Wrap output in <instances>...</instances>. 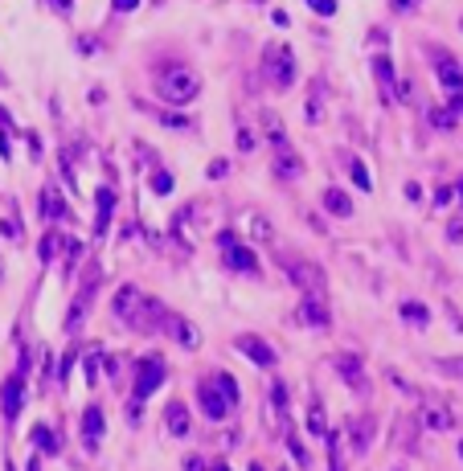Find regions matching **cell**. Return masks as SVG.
<instances>
[{
	"instance_id": "cell-1",
	"label": "cell",
	"mask_w": 463,
	"mask_h": 471,
	"mask_svg": "<svg viewBox=\"0 0 463 471\" xmlns=\"http://www.w3.org/2000/svg\"><path fill=\"white\" fill-rule=\"evenodd\" d=\"M263 78L271 82V90H291L296 86V53L283 46V41H271L263 49Z\"/></svg>"
},
{
	"instance_id": "cell-2",
	"label": "cell",
	"mask_w": 463,
	"mask_h": 471,
	"mask_svg": "<svg viewBox=\"0 0 463 471\" xmlns=\"http://www.w3.org/2000/svg\"><path fill=\"white\" fill-rule=\"evenodd\" d=\"M156 95L165 98V103H172V107H189V103H193V98L201 95V78L193 74V70L177 66V70H168L165 78H160Z\"/></svg>"
},
{
	"instance_id": "cell-3",
	"label": "cell",
	"mask_w": 463,
	"mask_h": 471,
	"mask_svg": "<svg viewBox=\"0 0 463 471\" xmlns=\"http://www.w3.org/2000/svg\"><path fill=\"white\" fill-rule=\"evenodd\" d=\"M435 74H439V82H443L447 95L463 98V66L447 53V49H435Z\"/></svg>"
},
{
	"instance_id": "cell-4",
	"label": "cell",
	"mask_w": 463,
	"mask_h": 471,
	"mask_svg": "<svg viewBox=\"0 0 463 471\" xmlns=\"http://www.w3.org/2000/svg\"><path fill=\"white\" fill-rule=\"evenodd\" d=\"M217 246H222V259H226V266H230V271H254V266H259L254 250H250V246H242L234 234H222V238H217Z\"/></svg>"
},
{
	"instance_id": "cell-5",
	"label": "cell",
	"mask_w": 463,
	"mask_h": 471,
	"mask_svg": "<svg viewBox=\"0 0 463 471\" xmlns=\"http://www.w3.org/2000/svg\"><path fill=\"white\" fill-rule=\"evenodd\" d=\"M271 172L279 180H296L303 177V156H299L291 144H283V147H271Z\"/></svg>"
},
{
	"instance_id": "cell-6",
	"label": "cell",
	"mask_w": 463,
	"mask_h": 471,
	"mask_svg": "<svg viewBox=\"0 0 463 471\" xmlns=\"http://www.w3.org/2000/svg\"><path fill=\"white\" fill-rule=\"evenodd\" d=\"M160 381H165V361H160V357H144L140 365H135V402H140V398H148Z\"/></svg>"
},
{
	"instance_id": "cell-7",
	"label": "cell",
	"mask_w": 463,
	"mask_h": 471,
	"mask_svg": "<svg viewBox=\"0 0 463 471\" xmlns=\"http://www.w3.org/2000/svg\"><path fill=\"white\" fill-rule=\"evenodd\" d=\"M283 266H287V275L296 279L299 287H303V291L308 295H320V287H324V271H320V266H312V262H291V259H283Z\"/></svg>"
},
{
	"instance_id": "cell-8",
	"label": "cell",
	"mask_w": 463,
	"mask_h": 471,
	"mask_svg": "<svg viewBox=\"0 0 463 471\" xmlns=\"http://www.w3.org/2000/svg\"><path fill=\"white\" fill-rule=\"evenodd\" d=\"M328 304L320 299V295H303V304L296 308V324L303 328H328Z\"/></svg>"
},
{
	"instance_id": "cell-9",
	"label": "cell",
	"mask_w": 463,
	"mask_h": 471,
	"mask_svg": "<svg viewBox=\"0 0 463 471\" xmlns=\"http://www.w3.org/2000/svg\"><path fill=\"white\" fill-rule=\"evenodd\" d=\"M197 402H201V410H205V418H226L230 414V402H226V393L217 390L214 381H201L197 385Z\"/></svg>"
},
{
	"instance_id": "cell-10",
	"label": "cell",
	"mask_w": 463,
	"mask_h": 471,
	"mask_svg": "<svg viewBox=\"0 0 463 471\" xmlns=\"http://www.w3.org/2000/svg\"><path fill=\"white\" fill-rule=\"evenodd\" d=\"M21 402H25V377L13 373L4 381V390H0V406H4V418H9V423L21 414Z\"/></svg>"
},
{
	"instance_id": "cell-11",
	"label": "cell",
	"mask_w": 463,
	"mask_h": 471,
	"mask_svg": "<svg viewBox=\"0 0 463 471\" xmlns=\"http://www.w3.org/2000/svg\"><path fill=\"white\" fill-rule=\"evenodd\" d=\"M238 348H242V353H246L254 365H266V369L275 365V348H271L263 336H238Z\"/></svg>"
},
{
	"instance_id": "cell-12",
	"label": "cell",
	"mask_w": 463,
	"mask_h": 471,
	"mask_svg": "<svg viewBox=\"0 0 463 471\" xmlns=\"http://www.w3.org/2000/svg\"><path fill=\"white\" fill-rule=\"evenodd\" d=\"M168 332H172V336H177V341L184 344V348H197L201 344V332L193 324H189V320H184V316H172V311H168Z\"/></svg>"
},
{
	"instance_id": "cell-13",
	"label": "cell",
	"mask_w": 463,
	"mask_h": 471,
	"mask_svg": "<svg viewBox=\"0 0 463 471\" xmlns=\"http://www.w3.org/2000/svg\"><path fill=\"white\" fill-rule=\"evenodd\" d=\"M303 119L308 123H320L324 119V82L316 78L312 86H308V103H303Z\"/></svg>"
},
{
	"instance_id": "cell-14",
	"label": "cell",
	"mask_w": 463,
	"mask_h": 471,
	"mask_svg": "<svg viewBox=\"0 0 463 471\" xmlns=\"http://www.w3.org/2000/svg\"><path fill=\"white\" fill-rule=\"evenodd\" d=\"M83 439H86V447H95V442L103 439V410L99 406L83 410Z\"/></svg>"
},
{
	"instance_id": "cell-15",
	"label": "cell",
	"mask_w": 463,
	"mask_h": 471,
	"mask_svg": "<svg viewBox=\"0 0 463 471\" xmlns=\"http://www.w3.org/2000/svg\"><path fill=\"white\" fill-rule=\"evenodd\" d=\"M259 128H263V135H266V144H271V147H283V144H287V128H283V119L275 111H266Z\"/></svg>"
},
{
	"instance_id": "cell-16",
	"label": "cell",
	"mask_w": 463,
	"mask_h": 471,
	"mask_svg": "<svg viewBox=\"0 0 463 471\" xmlns=\"http://www.w3.org/2000/svg\"><path fill=\"white\" fill-rule=\"evenodd\" d=\"M324 209L336 213V217H353V201H348L345 189H324Z\"/></svg>"
},
{
	"instance_id": "cell-17",
	"label": "cell",
	"mask_w": 463,
	"mask_h": 471,
	"mask_svg": "<svg viewBox=\"0 0 463 471\" xmlns=\"http://www.w3.org/2000/svg\"><path fill=\"white\" fill-rule=\"evenodd\" d=\"M459 111H463V98H455L451 107H435V111H430V123H435L439 131H451L455 119H459Z\"/></svg>"
},
{
	"instance_id": "cell-18",
	"label": "cell",
	"mask_w": 463,
	"mask_h": 471,
	"mask_svg": "<svg viewBox=\"0 0 463 471\" xmlns=\"http://www.w3.org/2000/svg\"><path fill=\"white\" fill-rule=\"evenodd\" d=\"M95 205H99V217H95V234L103 238V234H107V226H111V209H115V193H111V189H103Z\"/></svg>"
},
{
	"instance_id": "cell-19",
	"label": "cell",
	"mask_w": 463,
	"mask_h": 471,
	"mask_svg": "<svg viewBox=\"0 0 463 471\" xmlns=\"http://www.w3.org/2000/svg\"><path fill=\"white\" fill-rule=\"evenodd\" d=\"M140 299H144V295L135 291V287H123V291L115 295V316L119 320H132L135 308H140Z\"/></svg>"
},
{
	"instance_id": "cell-20",
	"label": "cell",
	"mask_w": 463,
	"mask_h": 471,
	"mask_svg": "<svg viewBox=\"0 0 463 471\" xmlns=\"http://www.w3.org/2000/svg\"><path fill=\"white\" fill-rule=\"evenodd\" d=\"M332 365H336V369L345 373V381H348V385H361L365 369H361V361H357V357H348V353H340V357L332 361Z\"/></svg>"
},
{
	"instance_id": "cell-21",
	"label": "cell",
	"mask_w": 463,
	"mask_h": 471,
	"mask_svg": "<svg viewBox=\"0 0 463 471\" xmlns=\"http://www.w3.org/2000/svg\"><path fill=\"white\" fill-rule=\"evenodd\" d=\"M41 217H46V222H58V217H70V209L62 205V201H58V193H53V189H46V193H41Z\"/></svg>"
},
{
	"instance_id": "cell-22",
	"label": "cell",
	"mask_w": 463,
	"mask_h": 471,
	"mask_svg": "<svg viewBox=\"0 0 463 471\" xmlns=\"http://www.w3.org/2000/svg\"><path fill=\"white\" fill-rule=\"evenodd\" d=\"M373 74H378L381 90H385V98H390V86H394V66H390L385 53H373Z\"/></svg>"
},
{
	"instance_id": "cell-23",
	"label": "cell",
	"mask_w": 463,
	"mask_h": 471,
	"mask_svg": "<svg viewBox=\"0 0 463 471\" xmlns=\"http://www.w3.org/2000/svg\"><path fill=\"white\" fill-rule=\"evenodd\" d=\"M168 435H189V410L181 402L168 406Z\"/></svg>"
},
{
	"instance_id": "cell-24",
	"label": "cell",
	"mask_w": 463,
	"mask_h": 471,
	"mask_svg": "<svg viewBox=\"0 0 463 471\" xmlns=\"http://www.w3.org/2000/svg\"><path fill=\"white\" fill-rule=\"evenodd\" d=\"M373 442V418H365V423H353V447L357 451H365Z\"/></svg>"
},
{
	"instance_id": "cell-25",
	"label": "cell",
	"mask_w": 463,
	"mask_h": 471,
	"mask_svg": "<svg viewBox=\"0 0 463 471\" xmlns=\"http://www.w3.org/2000/svg\"><path fill=\"white\" fill-rule=\"evenodd\" d=\"M214 385H217L222 393H226V402H230V406H238V385H234V377L217 373V377H214Z\"/></svg>"
},
{
	"instance_id": "cell-26",
	"label": "cell",
	"mask_w": 463,
	"mask_h": 471,
	"mask_svg": "<svg viewBox=\"0 0 463 471\" xmlns=\"http://www.w3.org/2000/svg\"><path fill=\"white\" fill-rule=\"evenodd\" d=\"M402 316H406V324H427V320H430V311L422 308V304H406Z\"/></svg>"
},
{
	"instance_id": "cell-27",
	"label": "cell",
	"mask_w": 463,
	"mask_h": 471,
	"mask_svg": "<svg viewBox=\"0 0 463 471\" xmlns=\"http://www.w3.org/2000/svg\"><path fill=\"white\" fill-rule=\"evenodd\" d=\"M33 442L46 451V455H53L58 447H53V435H50V426H33Z\"/></svg>"
},
{
	"instance_id": "cell-28",
	"label": "cell",
	"mask_w": 463,
	"mask_h": 471,
	"mask_svg": "<svg viewBox=\"0 0 463 471\" xmlns=\"http://www.w3.org/2000/svg\"><path fill=\"white\" fill-rule=\"evenodd\" d=\"M152 193H160V197L172 193V172H156L152 177Z\"/></svg>"
},
{
	"instance_id": "cell-29",
	"label": "cell",
	"mask_w": 463,
	"mask_h": 471,
	"mask_svg": "<svg viewBox=\"0 0 463 471\" xmlns=\"http://www.w3.org/2000/svg\"><path fill=\"white\" fill-rule=\"evenodd\" d=\"M353 180H357V185H361L365 193H369V189H373V185H369V168H365L361 160H353Z\"/></svg>"
},
{
	"instance_id": "cell-30",
	"label": "cell",
	"mask_w": 463,
	"mask_h": 471,
	"mask_svg": "<svg viewBox=\"0 0 463 471\" xmlns=\"http://www.w3.org/2000/svg\"><path fill=\"white\" fill-rule=\"evenodd\" d=\"M66 250H70V254H66V275H70V271H74V262L83 259V242H66Z\"/></svg>"
},
{
	"instance_id": "cell-31",
	"label": "cell",
	"mask_w": 463,
	"mask_h": 471,
	"mask_svg": "<svg viewBox=\"0 0 463 471\" xmlns=\"http://www.w3.org/2000/svg\"><path fill=\"white\" fill-rule=\"evenodd\" d=\"M58 242H62V238H58V234H50V238H46V242H41V259L50 262L53 254H58Z\"/></svg>"
},
{
	"instance_id": "cell-32",
	"label": "cell",
	"mask_w": 463,
	"mask_h": 471,
	"mask_svg": "<svg viewBox=\"0 0 463 471\" xmlns=\"http://www.w3.org/2000/svg\"><path fill=\"white\" fill-rule=\"evenodd\" d=\"M308 4H312L320 16H332V13H336V0H308Z\"/></svg>"
},
{
	"instance_id": "cell-33",
	"label": "cell",
	"mask_w": 463,
	"mask_h": 471,
	"mask_svg": "<svg viewBox=\"0 0 463 471\" xmlns=\"http://www.w3.org/2000/svg\"><path fill=\"white\" fill-rule=\"evenodd\" d=\"M111 9L115 13H132V9H140V0H111Z\"/></svg>"
},
{
	"instance_id": "cell-34",
	"label": "cell",
	"mask_w": 463,
	"mask_h": 471,
	"mask_svg": "<svg viewBox=\"0 0 463 471\" xmlns=\"http://www.w3.org/2000/svg\"><path fill=\"white\" fill-rule=\"evenodd\" d=\"M50 4H53V13H62V16L74 13V0H50Z\"/></svg>"
},
{
	"instance_id": "cell-35",
	"label": "cell",
	"mask_w": 463,
	"mask_h": 471,
	"mask_svg": "<svg viewBox=\"0 0 463 471\" xmlns=\"http://www.w3.org/2000/svg\"><path fill=\"white\" fill-rule=\"evenodd\" d=\"M0 234H4V238H21V226L17 222H0Z\"/></svg>"
},
{
	"instance_id": "cell-36",
	"label": "cell",
	"mask_w": 463,
	"mask_h": 471,
	"mask_svg": "<svg viewBox=\"0 0 463 471\" xmlns=\"http://www.w3.org/2000/svg\"><path fill=\"white\" fill-rule=\"evenodd\" d=\"M414 4H418V0H390V9H394V13H410Z\"/></svg>"
},
{
	"instance_id": "cell-37",
	"label": "cell",
	"mask_w": 463,
	"mask_h": 471,
	"mask_svg": "<svg viewBox=\"0 0 463 471\" xmlns=\"http://www.w3.org/2000/svg\"><path fill=\"white\" fill-rule=\"evenodd\" d=\"M254 234H259V238H271L275 229H271V222H263V217H259V222H254Z\"/></svg>"
},
{
	"instance_id": "cell-38",
	"label": "cell",
	"mask_w": 463,
	"mask_h": 471,
	"mask_svg": "<svg viewBox=\"0 0 463 471\" xmlns=\"http://www.w3.org/2000/svg\"><path fill=\"white\" fill-rule=\"evenodd\" d=\"M238 147H242V152H250V147H254V140H250V131H238Z\"/></svg>"
},
{
	"instance_id": "cell-39",
	"label": "cell",
	"mask_w": 463,
	"mask_h": 471,
	"mask_svg": "<svg viewBox=\"0 0 463 471\" xmlns=\"http://www.w3.org/2000/svg\"><path fill=\"white\" fill-rule=\"evenodd\" d=\"M451 193H455V189H451V185H443V189L435 193V201H439V205H447V201H451Z\"/></svg>"
},
{
	"instance_id": "cell-40",
	"label": "cell",
	"mask_w": 463,
	"mask_h": 471,
	"mask_svg": "<svg viewBox=\"0 0 463 471\" xmlns=\"http://www.w3.org/2000/svg\"><path fill=\"white\" fill-rule=\"evenodd\" d=\"M209 177H226V160H214V164H209Z\"/></svg>"
},
{
	"instance_id": "cell-41",
	"label": "cell",
	"mask_w": 463,
	"mask_h": 471,
	"mask_svg": "<svg viewBox=\"0 0 463 471\" xmlns=\"http://www.w3.org/2000/svg\"><path fill=\"white\" fill-rule=\"evenodd\" d=\"M250 471H263V463H250Z\"/></svg>"
},
{
	"instance_id": "cell-42",
	"label": "cell",
	"mask_w": 463,
	"mask_h": 471,
	"mask_svg": "<svg viewBox=\"0 0 463 471\" xmlns=\"http://www.w3.org/2000/svg\"><path fill=\"white\" fill-rule=\"evenodd\" d=\"M214 471H230V467H222V463H217V467H214Z\"/></svg>"
},
{
	"instance_id": "cell-43",
	"label": "cell",
	"mask_w": 463,
	"mask_h": 471,
	"mask_svg": "<svg viewBox=\"0 0 463 471\" xmlns=\"http://www.w3.org/2000/svg\"><path fill=\"white\" fill-rule=\"evenodd\" d=\"M459 201H463V180H459Z\"/></svg>"
},
{
	"instance_id": "cell-44",
	"label": "cell",
	"mask_w": 463,
	"mask_h": 471,
	"mask_svg": "<svg viewBox=\"0 0 463 471\" xmlns=\"http://www.w3.org/2000/svg\"><path fill=\"white\" fill-rule=\"evenodd\" d=\"M29 471H37V463H29Z\"/></svg>"
},
{
	"instance_id": "cell-45",
	"label": "cell",
	"mask_w": 463,
	"mask_h": 471,
	"mask_svg": "<svg viewBox=\"0 0 463 471\" xmlns=\"http://www.w3.org/2000/svg\"><path fill=\"white\" fill-rule=\"evenodd\" d=\"M0 275H4V266H0Z\"/></svg>"
}]
</instances>
